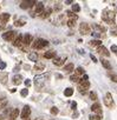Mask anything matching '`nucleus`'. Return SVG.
<instances>
[{
	"label": "nucleus",
	"instance_id": "obj_1",
	"mask_svg": "<svg viewBox=\"0 0 117 120\" xmlns=\"http://www.w3.org/2000/svg\"><path fill=\"white\" fill-rule=\"evenodd\" d=\"M17 32L14 31H8V32H5L3 33V39L6 40V41H14L17 39Z\"/></svg>",
	"mask_w": 117,
	"mask_h": 120
},
{
	"label": "nucleus",
	"instance_id": "obj_2",
	"mask_svg": "<svg viewBox=\"0 0 117 120\" xmlns=\"http://www.w3.org/2000/svg\"><path fill=\"white\" fill-rule=\"evenodd\" d=\"M103 101H104V105L108 108H113L115 107V102H113V99H112L111 93H106L105 97H104V99H103Z\"/></svg>",
	"mask_w": 117,
	"mask_h": 120
},
{
	"label": "nucleus",
	"instance_id": "obj_3",
	"mask_svg": "<svg viewBox=\"0 0 117 120\" xmlns=\"http://www.w3.org/2000/svg\"><path fill=\"white\" fill-rule=\"evenodd\" d=\"M48 45V41L47 40H45V39H37L36 41H33V44H32V47L33 48H43V47H45V46H47Z\"/></svg>",
	"mask_w": 117,
	"mask_h": 120
},
{
	"label": "nucleus",
	"instance_id": "obj_4",
	"mask_svg": "<svg viewBox=\"0 0 117 120\" xmlns=\"http://www.w3.org/2000/svg\"><path fill=\"white\" fill-rule=\"evenodd\" d=\"M115 17H116L115 12H112V11H108V13H105V14L103 15V20L106 21V22L113 24V21H115Z\"/></svg>",
	"mask_w": 117,
	"mask_h": 120
},
{
	"label": "nucleus",
	"instance_id": "obj_5",
	"mask_svg": "<svg viewBox=\"0 0 117 120\" xmlns=\"http://www.w3.org/2000/svg\"><path fill=\"white\" fill-rule=\"evenodd\" d=\"M30 114H31V108H30V106H28V105L24 106V107H23V111L20 112V116H21V119H23V120L27 119V118L30 116Z\"/></svg>",
	"mask_w": 117,
	"mask_h": 120
},
{
	"label": "nucleus",
	"instance_id": "obj_6",
	"mask_svg": "<svg viewBox=\"0 0 117 120\" xmlns=\"http://www.w3.org/2000/svg\"><path fill=\"white\" fill-rule=\"evenodd\" d=\"M36 1H33V0H26V1H21L20 3V8H23V10H27V8H30V7H32V6H36Z\"/></svg>",
	"mask_w": 117,
	"mask_h": 120
},
{
	"label": "nucleus",
	"instance_id": "obj_7",
	"mask_svg": "<svg viewBox=\"0 0 117 120\" xmlns=\"http://www.w3.org/2000/svg\"><path fill=\"white\" fill-rule=\"evenodd\" d=\"M79 32H81L83 35L91 34V33H90V27H89V25L85 24V22H82V24L79 25Z\"/></svg>",
	"mask_w": 117,
	"mask_h": 120
},
{
	"label": "nucleus",
	"instance_id": "obj_8",
	"mask_svg": "<svg viewBox=\"0 0 117 120\" xmlns=\"http://www.w3.org/2000/svg\"><path fill=\"white\" fill-rule=\"evenodd\" d=\"M44 12V4L41 3V1H38L37 4H36V6H34V14H41Z\"/></svg>",
	"mask_w": 117,
	"mask_h": 120
},
{
	"label": "nucleus",
	"instance_id": "obj_9",
	"mask_svg": "<svg viewBox=\"0 0 117 120\" xmlns=\"http://www.w3.org/2000/svg\"><path fill=\"white\" fill-rule=\"evenodd\" d=\"M34 84H36V86L39 88L40 86H43V84H44V75H37L36 78H34Z\"/></svg>",
	"mask_w": 117,
	"mask_h": 120
},
{
	"label": "nucleus",
	"instance_id": "obj_10",
	"mask_svg": "<svg viewBox=\"0 0 117 120\" xmlns=\"http://www.w3.org/2000/svg\"><path fill=\"white\" fill-rule=\"evenodd\" d=\"M20 114V112H19V109L18 108H13L12 111H11V113H10V120H16L17 118H18V115Z\"/></svg>",
	"mask_w": 117,
	"mask_h": 120
},
{
	"label": "nucleus",
	"instance_id": "obj_11",
	"mask_svg": "<svg viewBox=\"0 0 117 120\" xmlns=\"http://www.w3.org/2000/svg\"><path fill=\"white\" fill-rule=\"evenodd\" d=\"M8 80V73L7 72H0V82L6 84Z\"/></svg>",
	"mask_w": 117,
	"mask_h": 120
},
{
	"label": "nucleus",
	"instance_id": "obj_12",
	"mask_svg": "<svg viewBox=\"0 0 117 120\" xmlns=\"http://www.w3.org/2000/svg\"><path fill=\"white\" fill-rule=\"evenodd\" d=\"M23 40H24V37H23V35H18V37H17V39L13 41V45H14L16 47H20V46L24 44V42H23Z\"/></svg>",
	"mask_w": 117,
	"mask_h": 120
},
{
	"label": "nucleus",
	"instance_id": "obj_13",
	"mask_svg": "<svg viewBox=\"0 0 117 120\" xmlns=\"http://www.w3.org/2000/svg\"><path fill=\"white\" fill-rule=\"evenodd\" d=\"M23 42H24V45H27V46L31 45V44H32V35L28 34V33L25 34V35H24V40H23Z\"/></svg>",
	"mask_w": 117,
	"mask_h": 120
},
{
	"label": "nucleus",
	"instance_id": "obj_14",
	"mask_svg": "<svg viewBox=\"0 0 117 120\" xmlns=\"http://www.w3.org/2000/svg\"><path fill=\"white\" fill-rule=\"evenodd\" d=\"M91 111L102 114V109H101V105H99V102H95V104L91 106Z\"/></svg>",
	"mask_w": 117,
	"mask_h": 120
},
{
	"label": "nucleus",
	"instance_id": "obj_15",
	"mask_svg": "<svg viewBox=\"0 0 117 120\" xmlns=\"http://www.w3.org/2000/svg\"><path fill=\"white\" fill-rule=\"evenodd\" d=\"M44 58H46V59H54L56 58V52L54 51H47V52H45Z\"/></svg>",
	"mask_w": 117,
	"mask_h": 120
},
{
	"label": "nucleus",
	"instance_id": "obj_16",
	"mask_svg": "<svg viewBox=\"0 0 117 120\" xmlns=\"http://www.w3.org/2000/svg\"><path fill=\"white\" fill-rule=\"evenodd\" d=\"M21 82H23V77L20 74H17V75L13 77V84L14 85H20Z\"/></svg>",
	"mask_w": 117,
	"mask_h": 120
},
{
	"label": "nucleus",
	"instance_id": "obj_17",
	"mask_svg": "<svg viewBox=\"0 0 117 120\" xmlns=\"http://www.w3.org/2000/svg\"><path fill=\"white\" fill-rule=\"evenodd\" d=\"M27 58L31 60V61H38V54L36 53V52H31V53H28V55H27Z\"/></svg>",
	"mask_w": 117,
	"mask_h": 120
},
{
	"label": "nucleus",
	"instance_id": "obj_18",
	"mask_svg": "<svg viewBox=\"0 0 117 120\" xmlns=\"http://www.w3.org/2000/svg\"><path fill=\"white\" fill-rule=\"evenodd\" d=\"M89 44H90V46H92V47H99V46H102V41L99 40V39H96V40H91V41H89Z\"/></svg>",
	"mask_w": 117,
	"mask_h": 120
},
{
	"label": "nucleus",
	"instance_id": "obj_19",
	"mask_svg": "<svg viewBox=\"0 0 117 120\" xmlns=\"http://www.w3.org/2000/svg\"><path fill=\"white\" fill-rule=\"evenodd\" d=\"M97 52H98L99 54H102V55H108V56H109V52H108V49H106L104 46H99V47L97 48Z\"/></svg>",
	"mask_w": 117,
	"mask_h": 120
},
{
	"label": "nucleus",
	"instance_id": "obj_20",
	"mask_svg": "<svg viewBox=\"0 0 117 120\" xmlns=\"http://www.w3.org/2000/svg\"><path fill=\"white\" fill-rule=\"evenodd\" d=\"M52 13V8H46V10H44V12L40 14V17L43 18V19H45V18H47V17H50V14Z\"/></svg>",
	"mask_w": 117,
	"mask_h": 120
},
{
	"label": "nucleus",
	"instance_id": "obj_21",
	"mask_svg": "<svg viewBox=\"0 0 117 120\" xmlns=\"http://www.w3.org/2000/svg\"><path fill=\"white\" fill-rule=\"evenodd\" d=\"M36 71H44L45 70V64L44 63H36L34 67H33Z\"/></svg>",
	"mask_w": 117,
	"mask_h": 120
},
{
	"label": "nucleus",
	"instance_id": "obj_22",
	"mask_svg": "<svg viewBox=\"0 0 117 120\" xmlns=\"http://www.w3.org/2000/svg\"><path fill=\"white\" fill-rule=\"evenodd\" d=\"M64 71H65L66 73H71V72H73V71H75V66H73V64H72V63L68 64V65L64 67Z\"/></svg>",
	"mask_w": 117,
	"mask_h": 120
},
{
	"label": "nucleus",
	"instance_id": "obj_23",
	"mask_svg": "<svg viewBox=\"0 0 117 120\" xmlns=\"http://www.w3.org/2000/svg\"><path fill=\"white\" fill-rule=\"evenodd\" d=\"M84 74H85V71H84V68H83V67L78 66V67L75 70V75L79 77V75H84Z\"/></svg>",
	"mask_w": 117,
	"mask_h": 120
},
{
	"label": "nucleus",
	"instance_id": "obj_24",
	"mask_svg": "<svg viewBox=\"0 0 117 120\" xmlns=\"http://www.w3.org/2000/svg\"><path fill=\"white\" fill-rule=\"evenodd\" d=\"M53 64L56 66H62L64 64V59H62V58H54L53 59Z\"/></svg>",
	"mask_w": 117,
	"mask_h": 120
},
{
	"label": "nucleus",
	"instance_id": "obj_25",
	"mask_svg": "<svg viewBox=\"0 0 117 120\" xmlns=\"http://www.w3.org/2000/svg\"><path fill=\"white\" fill-rule=\"evenodd\" d=\"M8 20H10V14H8V13H3V14H0V21L7 22Z\"/></svg>",
	"mask_w": 117,
	"mask_h": 120
},
{
	"label": "nucleus",
	"instance_id": "obj_26",
	"mask_svg": "<svg viewBox=\"0 0 117 120\" xmlns=\"http://www.w3.org/2000/svg\"><path fill=\"white\" fill-rule=\"evenodd\" d=\"M108 77L110 78V80H111V81L117 82V74H116V73H113V72L109 71V72H108Z\"/></svg>",
	"mask_w": 117,
	"mask_h": 120
},
{
	"label": "nucleus",
	"instance_id": "obj_27",
	"mask_svg": "<svg viewBox=\"0 0 117 120\" xmlns=\"http://www.w3.org/2000/svg\"><path fill=\"white\" fill-rule=\"evenodd\" d=\"M101 63H102V65H103V67L104 68H106V70H111V65H110V63L108 61V60H105V59H102L101 60Z\"/></svg>",
	"mask_w": 117,
	"mask_h": 120
},
{
	"label": "nucleus",
	"instance_id": "obj_28",
	"mask_svg": "<svg viewBox=\"0 0 117 120\" xmlns=\"http://www.w3.org/2000/svg\"><path fill=\"white\" fill-rule=\"evenodd\" d=\"M72 94H73V88H71V87L65 88V91H64V95L65 97H71Z\"/></svg>",
	"mask_w": 117,
	"mask_h": 120
},
{
	"label": "nucleus",
	"instance_id": "obj_29",
	"mask_svg": "<svg viewBox=\"0 0 117 120\" xmlns=\"http://www.w3.org/2000/svg\"><path fill=\"white\" fill-rule=\"evenodd\" d=\"M6 105H7V100H6L5 98L0 99V109H4V108H6Z\"/></svg>",
	"mask_w": 117,
	"mask_h": 120
},
{
	"label": "nucleus",
	"instance_id": "obj_30",
	"mask_svg": "<svg viewBox=\"0 0 117 120\" xmlns=\"http://www.w3.org/2000/svg\"><path fill=\"white\" fill-rule=\"evenodd\" d=\"M25 19H20V20H17L16 22H14V26H17V27H21V26H24L25 25Z\"/></svg>",
	"mask_w": 117,
	"mask_h": 120
},
{
	"label": "nucleus",
	"instance_id": "obj_31",
	"mask_svg": "<svg viewBox=\"0 0 117 120\" xmlns=\"http://www.w3.org/2000/svg\"><path fill=\"white\" fill-rule=\"evenodd\" d=\"M66 14H68V17H69L70 19H73V20H77V18H78V17L72 12V11H68V12H66Z\"/></svg>",
	"mask_w": 117,
	"mask_h": 120
},
{
	"label": "nucleus",
	"instance_id": "obj_32",
	"mask_svg": "<svg viewBox=\"0 0 117 120\" xmlns=\"http://www.w3.org/2000/svg\"><path fill=\"white\" fill-rule=\"evenodd\" d=\"M89 98H90L91 100L96 101V100H97V94H96V92H95V91H91V92H89Z\"/></svg>",
	"mask_w": 117,
	"mask_h": 120
},
{
	"label": "nucleus",
	"instance_id": "obj_33",
	"mask_svg": "<svg viewBox=\"0 0 117 120\" xmlns=\"http://www.w3.org/2000/svg\"><path fill=\"white\" fill-rule=\"evenodd\" d=\"M79 11H81V6L78 4H73L72 5V12L73 13H78Z\"/></svg>",
	"mask_w": 117,
	"mask_h": 120
},
{
	"label": "nucleus",
	"instance_id": "obj_34",
	"mask_svg": "<svg viewBox=\"0 0 117 120\" xmlns=\"http://www.w3.org/2000/svg\"><path fill=\"white\" fill-rule=\"evenodd\" d=\"M76 25V20H73V19H69L68 20V26L69 27H73Z\"/></svg>",
	"mask_w": 117,
	"mask_h": 120
},
{
	"label": "nucleus",
	"instance_id": "obj_35",
	"mask_svg": "<svg viewBox=\"0 0 117 120\" xmlns=\"http://www.w3.org/2000/svg\"><path fill=\"white\" fill-rule=\"evenodd\" d=\"M20 95H21V97H27V95H28V90H27V88L21 90V91H20Z\"/></svg>",
	"mask_w": 117,
	"mask_h": 120
},
{
	"label": "nucleus",
	"instance_id": "obj_36",
	"mask_svg": "<svg viewBox=\"0 0 117 120\" xmlns=\"http://www.w3.org/2000/svg\"><path fill=\"white\" fill-rule=\"evenodd\" d=\"M50 111H51V114H54V115H56V114H58V112H59V111H58V108H57L56 106L51 107V109H50Z\"/></svg>",
	"mask_w": 117,
	"mask_h": 120
},
{
	"label": "nucleus",
	"instance_id": "obj_37",
	"mask_svg": "<svg viewBox=\"0 0 117 120\" xmlns=\"http://www.w3.org/2000/svg\"><path fill=\"white\" fill-rule=\"evenodd\" d=\"M70 80H71V81H73V82H76V81H78V82H79L81 78L78 79V77H77V75H72V77H70Z\"/></svg>",
	"mask_w": 117,
	"mask_h": 120
},
{
	"label": "nucleus",
	"instance_id": "obj_38",
	"mask_svg": "<svg viewBox=\"0 0 117 120\" xmlns=\"http://www.w3.org/2000/svg\"><path fill=\"white\" fill-rule=\"evenodd\" d=\"M110 49H111V51H112V52H113V53L117 55V46H116V45H112V46L110 47Z\"/></svg>",
	"mask_w": 117,
	"mask_h": 120
},
{
	"label": "nucleus",
	"instance_id": "obj_39",
	"mask_svg": "<svg viewBox=\"0 0 117 120\" xmlns=\"http://www.w3.org/2000/svg\"><path fill=\"white\" fill-rule=\"evenodd\" d=\"M6 27V22H3V21H0V31H4Z\"/></svg>",
	"mask_w": 117,
	"mask_h": 120
},
{
	"label": "nucleus",
	"instance_id": "obj_40",
	"mask_svg": "<svg viewBox=\"0 0 117 120\" xmlns=\"http://www.w3.org/2000/svg\"><path fill=\"white\" fill-rule=\"evenodd\" d=\"M5 68H6V63L0 61V70H5Z\"/></svg>",
	"mask_w": 117,
	"mask_h": 120
},
{
	"label": "nucleus",
	"instance_id": "obj_41",
	"mask_svg": "<svg viewBox=\"0 0 117 120\" xmlns=\"http://www.w3.org/2000/svg\"><path fill=\"white\" fill-rule=\"evenodd\" d=\"M90 58H91V60L93 63H98V60H97V58L95 56V55H92V54H90Z\"/></svg>",
	"mask_w": 117,
	"mask_h": 120
},
{
	"label": "nucleus",
	"instance_id": "obj_42",
	"mask_svg": "<svg viewBox=\"0 0 117 120\" xmlns=\"http://www.w3.org/2000/svg\"><path fill=\"white\" fill-rule=\"evenodd\" d=\"M24 82H25V85H26L27 87H28V86H31V81H30V79H26Z\"/></svg>",
	"mask_w": 117,
	"mask_h": 120
},
{
	"label": "nucleus",
	"instance_id": "obj_43",
	"mask_svg": "<svg viewBox=\"0 0 117 120\" xmlns=\"http://www.w3.org/2000/svg\"><path fill=\"white\" fill-rule=\"evenodd\" d=\"M71 107H72V109H76V107H77V102L73 101V102L71 104Z\"/></svg>",
	"mask_w": 117,
	"mask_h": 120
},
{
	"label": "nucleus",
	"instance_id": "obj_44",
	"mask_svg": "<svg viewBox=\"0 0 117 120\" xmlns=\"http://www.w3.org/2000/svg\"><path fill=\"white\" fill-rule=\"evenodd\" d=\"M78 115H79V113H78V112H75V113H73V115H72V116H73V119H76V118H77V116H78Z\"/></svg>",
	"mask_w": 117,
	"mask_h": 120
},
{
	"label": "nucleus",
	"instance_id": "obj_45",
	"mask_svg": "<svg viewBox=\"0 0 117 120\" xmlns=\"http://www.w3.org/2000/svg\"><path fill=\"white\" fill-rule=\"evenodd\" d=\"M59 10H62V6H59V5H57V6H56V11H59Z\"/></svg>",
	"mask_w": 117,
	"mask_h": 120
},
{
	"label": "nucleus",
	"instance_id": "obj_46",
	"mask_svg": "<svg viewBox=\"0 0 117 120\" xmlns=\"http://www.w3.org/2000/svg\"><path fill=\"white\" fill-rule=\"evenodd\" d=\"M82 79H84V80H89V77H88V75H86V74H84V75H83V78H82Z\"/></svg>",
	"mask_w": 117,
	"mask_h": 120
},
{
	"label": "nucleus",
	"instance_id": "obj_47",
	"mask_svg": "<svg viewBox=\"0 0 117 120\" xmlns=\"http://www.w3.org/2000/svg\"><path fill=\"white\" fill-rule=\"evenodd\" d=\"M24 68H25V70H30V68H31V67H30V66H28V65H25V66H24Z\"/></svg>",
	"mask_w": 117,
	"mask_h": 120
},
{
	"label": "nucleus",
	"instance_id": "obj_48",
	"mask_svg": "<svg viewBox=\"0 0 117 120\" xmlns=\"http://www.w3.org/2000/svg\"><path fill=\"white\" fill-rule=\"evenodd\" d=\"M111 33H112V35H117V31H112Z\"/></svg>",
	"mask_w": 117,
	"mask_h": 120
},
{
	"label": "nucleus",
	"instance_id": "obj_49",
	"mask_svg": "<svg viewBox=\"0 0 117 120\" xmlns=\"http://www.w3.org/2000/svg\"><path fill=\"white\" fill-rule=\"evenodd\" d=\"M72 1H71V0H66V1H65V4H71Z\"/></svg>",
	"mask_w": 117,
	"mask_h": 120
},
{
	"label": "nucleus",
	"instance_id": "obj_50",
	"mask_svg": "<svg viewBox=\"0 0 117 120\" xmlns=\"http://www.w3.org/2000/svg\"><path fill=\"white\" fill-rule=\"evenodd\" d=\"M34 120H43L41 118H37V119H34Z\"/></svg>",
	"mask_w": 117,
	"mask_h": 120
},
{
	"label": "nucleus",
	"instance_id": "obj_51",
	"mask_svg": "<svg viewBox=\"0 0 117 120\" xmlns=\"http://www.w3.org/2000/svg\"><path fill=\"white\" fill-rule=\"evenodd\" d=\"M25 120H30V118H27V119H25Z\"/></svg>",
	"mask_w": 117,
	"mask_h": 120
}]
</instances>
